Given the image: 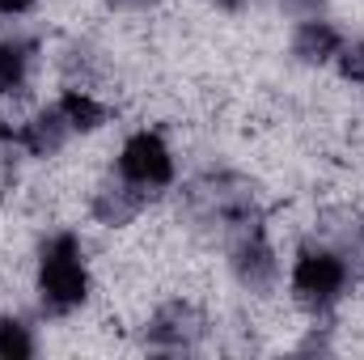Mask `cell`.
<instances>
[{"mask_svg":"<svg viewBox=\"0 0 364 360\" xmlns=\"http://www.w3.org/2000/svg\"><path fill=\"white\" fill-rule=\"evenodd\" d=\"M38 292L51 314H68L90 297V271L81 263V246L73 233H55L38 259Z\"/></svg>","mask_w":364,"mask_h":360,"instance_id":"cell-1","label":"cell"},{"mask_svg":"<svg viewBox=\"0 0 364 360\" xmlns=\"http://www.w3.org/2000/svg\"><path fill=\"white\" fill-rule=\"evenodd\" d=\"M343 284H348V268H343L339 255H331V250H301V259L292 268V288L301 292V301L326 309V305L339 301Z\"/></svg>","mask_w":364,"mask_h":360,"instance_id":"cell-2","label":"cell"},{"mask_svg":"<svg viewBox=\"0 0 364 360\" xmlns=\"http://www.w3.org/2000/svg\"><path fill=\"white\" fill-rule=\"evenodd\" d=\"M119 174L132 186H140V191H153V186H166V182L174 179V157L161 144V136L136 132L123 144V153H119Z\"/></svg>","mask_w":364,"mask_h":360,"instance_id":"cell-3","label":"cell"},{"mask_svg":"<svg viewBox=\"0 0 364 360\" xmlns=\"http://www.w3.org/2000/svg\"><path fill=\"white\" fill-rule=\"evenodd\" d=\"M73 127H68V119L60 115V106L55 110H47V115H38L34 123H26L21 132H13V140L21 144V149H30L34 157H47V153H55L60 144H64V136H68Z\"/></svg>","mask_w":364,"mask_h":360,"instance_id":"cell-4","label":"cell"},{"mask_svg":"<svg viewBox=\"0 0 364 360\" xmlns=\"http://www.w3.org/2000/svg\"><path fill=\"white\" fill-rule=\"evenodd\" d=\"M339 47H343V38H339V30L326 26V21H305V26L296 30V38H292V51H296L301 60H309V64H322V60L339 55Z\"/></svg>","mask_w":364,"mask_h":360,"instance_id":"cell-5","label":"cell"},{"mask_svg":"<svg viewBox=\"0 0 364 360\" xmlns=\"http://www.w3.org/2000/svg\"><path fill=\"white\" fill-rule=\"evenodd\" d=\"M60 115L68 119V127H73V132H93V127L106 119V110L93 102L90 93H81V90H68L64 97H60Z\"/></svg>","mask_w":364,"mask_h":360,"instance_id":"cell-6","label":"cell"},{"mask_svg":"<svg viewBox=\"0 0 364 360\" xmlns=\"http://www.w3.org/2000/svg\"><path fill=\"white\" fill-rule=\"evenodd\" d=\"M30 47L26 43H0V93H17L26 85Z\"/></svg>","mask_w":364,"mask_h":360,"instance_id":"cell-7","label":"cell"},{"mask_svg":"<svg viewBox=\"0 0 364 360\" xmlns=\"http://www.w3.org/2000/svg\"><path fill=\"white\" fill-rule=\"evenodd\" d=\"M237 271H242L246 284H267V280H272L275 263H272V255H267V246H263L259 238L237 250Z\"/></svg>","mask_w":364,"mask_h":360,"instance_id":"cell-8","label":"cell"},{"mask_svg":"<svg viewBox=\"0 0 364 360\" xmlns=\"http://www.w3.org/2000/svg\"><path fill=\"white\" fill-rule=\"evenodd\" d=\"M93 208H97V216H102L106 225H123V221H127V216H132V212L140 208V195L123 199V186H119V191H102Z\"/></svg>","mask_w":364,"mask_h":360,"instance_id":"cell-9","label":"cell"},{"mask_svg":"<svg viewBox=\"0 0 364 360\" xmlns=\"http://www.w3.org/2000/svg\"><path fill=\"white\" fill-rule=\"evenodd\" d=\"M34 352V339L26 335V327L21 322H0V356L4 360H17V356H30Z\"/></svg>","mask_w":364,"mask_h":360,"instance_id":"cell-10","label":"cell"},{"mask_svg":"<svg viewBox=\"0 0 364 360\" xmlns=\"http://www.w3.org/2000/svg\"><path fill=\"white\" fill-rule=\"evenodd\" d=\"M343 77L364 85V43H356L352 51H343Z\"/></svg>","mask_w":364,"mask_h":360,"instance_id":"cell-11","label":"cell"},{"mask_svg":"<svg viewBox=\"0 0 364 360\" xmlns=\"http://www.w3.org/2000/svg\"><path fill=\"white\" fill-rule=\"evenodd\" d=\"M26 9H34V0H0V13H9V17H17Z\"/></svg>","mask_w":364,"mask_h":360,"instance_id":"cell-12","label":"cell"},{"mask_svg":"<svg viewBox=\"0 0 364 360\" xmlns=\"http://www.w3.org/2000/svg\"><path fill=\"white\" fill-rule=\"evenodd\" d=\"M110 4H119V9H140V4H149V0H110Z\"/></svg>","mask_w":364,"mask_h":360,"instance_id":"cell-13","label":"cell"},{"mask_svg":"<svg viewBox=\"0 0 364 360\" xmlns=\"http://www.w3.org/2000/svg\"><path fill=\"white\" fill-rule=\"evenodd\" d=\"M216 4H220V9H242L246 0H216Z\"/></svg>","mask_w":364,"mask_h":360,"instance_id":"cell-14","label":"cell"},{"mask_svg":"<svg viewBox=\"0 0 364 360\" xmlns=\"http://www.w3.org/2000/svg\"><path fill=\"white\" fill-rule=\"evenodd\" d=\"M292 4H296V9H309V4H318V0H292Z\"/></svg>","mask_w":364,"mask_h":360,"instance_id":"cell-15","label":"cell"}]
</instances>
